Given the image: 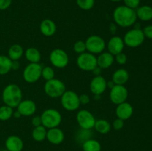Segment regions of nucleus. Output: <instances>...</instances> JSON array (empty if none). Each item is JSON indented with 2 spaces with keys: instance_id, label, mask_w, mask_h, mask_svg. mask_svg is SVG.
Segmentation results:
<instances>
[{
  "instance_id": "obj_26",
  "label": "nucleus",
  "mask_w": 152,
  "mask_h": 151,
  "mask_svg": "<svg viewBox=\"0 0 152 151\" xmlns=\"http://www.w3.org/2000/svg\"><path fill=\"white\" fill-rule=\"evenodd\" d=\"M94 128L100 134H107L111 130V125L109 121L105 119L96 120Z\"/></svg>"
},
{
  "instance_id": "obj_42",
  "label": "nucleus",
  "mask_w": 152,
  "mask_h": 151,
  "mask_svg": "<svg viewBox=\"0 0 152 151\" xmlns=\"http://www.w3.org/2000/svg\"><path fill=\"white\" fill-rule=\"evenodd\" d=\"M114 86H115V84H114V82L112 80H111V81H107V88H109L111 90Z\"/></svg>"
},
{
  "instance_id": "obj_36",
  "label": "nucleus",
  "mask_w": 152,
  "mask_h": 151,
  "mask_svg": "<svg viewBox=\"0 0 152 151\" xmlns=\"http://www.w3.org/2000/svg\"><path fill=\"white\" fill-rule=\"evenodd\" d=\"M12 0H0V10H5L10 7Z\"/></svg>"
},
{
  "instance_id": "obj_17",
  "label": "nucleus",
  "mask_w": 152,
  "mask_h": 151,
  "mask_svg": "<svg viewBox=\"0 0 152 151\" xmlns=\"http://www.w3.org/2000/svg\"><path fill=\"white\" fill-rule=\"evenodd\" d=\"M46 139L50 143L58 145L63 142L64 139H65V134L60 128L54 127V128L48 129L47 130Z\"/></svg>"
},
{
  "instance_id": "obj_4",
  "label": "nucleus",
  "mask_w": 152,
  "mask_h": 151,
  "mask_svg": "<svg viewBox=\"0 0 152 151\" xmlns=\"http://www.w3.org/2000/svg\"><path fill=\"white\" fill-rule=\"evenodd\" d=\"M65 90V84L63 81L58 78H54L49 81H46L44 85V91L45 94L53 99L61 97Z\"/></svg>"
},
{
  "instance_id": "obj_44",
  "label": "nucleus",
  "mask_w": 152,
  "mask_h": 151,
  "mask_svg": "<svg viewBox=\"0 0 152 151\" xmlns=\"http://www.w3.org/2000/svg\"><path fill=\"white\" fill-rule=\"evenodd\" d=\"M13 116L16 118H19L21 116H22V115H21V113L19 112V111L16 110V111H13Z\"/></svg>"
},
{
  "instance_id": "obj_9",
  "label": "nucleus",
  "mask_w": 152,
  "mask_h": 151,
  "mask_svg": "<svg viewBox=\"0 0 152 151\" xmlns=\"http://www.w3.org/2000/svg\"><path fill=\"white\" fill-rule=\"evenodd\" d=\"M49 59L53 67L65 68L69 63V57L66 52L60 48H56L50 52Z\"/></svg>"
},
{
  "instance_id": "obj_33",
  "label": "nucleus",
  "mask_w": 152,
  "mask_h": 151,
  "mask_svg": "<svg viewBox=\"0 0 152 151\" xmlns=\"http://www.w3.org/2000/svg\"><path fill=\"white\" fill-rule=\"evenodd\" d=\"M114 61H116L120 65H126L128 61L127 56L122 52V53H120L116 55V56H114Z\"/></svg>"
},
{
  "instance_id": "obj_46",
  "label": "nucleus",
  "mask_w": 152,
  "mask_h": 151,
  "mask_svg": "<svg viewBox=\"0 0 152 151\" xmlns=\"http://www.w3.org/2000/svg\"><path fill=\"white\" fill-rule=\"evenodd\" d=\"M109 1H113V2H117V1H120L121 0H109Z\"/></svg>"
},
{
  "instance_id": "obj_21",
  "label": "nucleus",
  "mask_w": 152,
  "mask_h": 151,
  "mask_svg": "<svg viewBox=\"0 0 152 151\" xmlns=\"http://www.w3.org/2000/svg\"><path fill=\"white\" fill-rule=\"evenodd\" d=\"M129 79V73L126 69L120 68L113 73L112 81L117 85H124Z\"/></svg>"
},
{
  "instance_id": "obj_43",
  "label": "nucleus",
  "mask_w": 152,
  "mask_h": 151,
  "mask_svg": "<svg viewBox=\"0 0 152 151\" xmlns=\"http://www.w3.org/2000/svg\"><path fill=\"white\" fill-rule=\"evenodd\" d=\"M117 30V28H116V24H111L110 25V31H111L112 33H114Z\"/></svg>"
},
{
  "instance_id": "obj_5",
  "label": "nucleus",
  "mask_w": 152,
  "mask_h": 151,
  "mask_svg": "<svg viewBox=\"0 0 152 151\" xmlns=\"http://www.w3.org/2000/svg\"><path fill=\"white\" fill-rule=\"evenodd\" d=\"M61 105L68 111H75L80 107L79 95L73 90H65L61 96Z\"/></svg>"
},
{
  "instance_id": "obj_40",
  "label": "nucleus",
  "mask_w": 152,
  "mask_h": 151,
  "mask_svg": "<svg viewBox=\"0 0 152 151\" xmlns=\"http://www.w3.org/2000/svg\"><path fill=\"white\" fill-rule=\"evenodd\" d=\"M20 68V64H19V61H12L11 65V70H17Z\"/></svg>"
},
{
  "instance_id": "obj_29",
  "label": "nucleus",
  "mask_w": 152,
  "mask_h": 151,
  "mask_svg": "<svg viewBox=\"0 0 152 151\" xmlns=\"http://www.w3.org/2000/svg\"><path fill=\"white\" fill-rule=\"evenodd\" d=\"M13 109L5 105L0 107V121H7L13 117Z\"/></svg>"
},
{
  "instance_id": "obj_16",
  "label": "nucleus",
  "mask_w": 152,
  "mask_h": 151,
  "mask_svg": "<svg viewBox=\"0 0 152 151\" xmlns=\"http://www.w3.org/2000/svg\"><path fill=\"white\" fill-rule=\"evenodd\" d=\"M116 115L118 118L126 121L132 116L134 113V108L130 103L125 102L117 106L115 110Z\"/></svg>"
},
{
  "instance_id": "obj_1",
  "label": "nucleus",
  "mask_w": 152,
  "mask_h": 151,
  "mask_svg": "<svg viewBox=\"0 0 152 151\" xmlns=\"http://www.w3.org/2000/svg\"><path fill=\"white\" fill-rule=\"evenodd\" d=\"M114 23L122 28H129L136 23L137 19L135 10L120 5L116 7L113 13Z\"/></svg>"
},
{
  "instance_id": "obj_23",
  "label": "nucleus",
  "mask_w": 152,
  "mask_h": 151,
  "mask_svg": "<svg viewBox=\"0 0 152 151\" xmlns=\"http://www.w3.org/2000/svg\"><path fill=\"white\" fill-rule=\"evenodd\" d=\"M25 53L24 49L20 44H14L10 47L8 50V57L12 61H19Z\"/></svg>"
},
{
  "instance_id": "obj_39",
  "label": "nucleus",
  "mask_w": 152,
  "mask_h": 151,
  "mask_svg": "<svg viewBox=\"0 0 152 151\" xmlns=\"http://www.w3.org/2000/svg\"><path fill=\"white\" fill-rule=\"evenodd\" d=\"M31 123H32V125L34 127L42 125L41 116H39V115H35V116H34L32 118V120H31Z\"/></svg>"
},
{
  "instance_id": "obj_30",
  "label": "nucleus",
  "mask_w": 152,
  "mask_h": 151,
  "mask_svg": "<svg viewBox=\"0 0 152 151\" xmlns=\"http://www.w3.org/2000/svg\"><path fill=\"white\" fill-rule=\"evenodd\" d=\"M77 4L83 10H89L94 6L95 0H76Z\"/></svg>"
},
{
  "instance_id": "obj_27",
  "label": "nucleus",
  "mask_w": 152,
  "mask_h": 151,
  "mask_svg": "<svg viewBox=\"0 0 152 151\" xmlns=\"http://www.w3.org/2000/svg\"><path fill=\"white\" fill-rule=\"evenodd\" d=\"M12 60L7 56L0 55V75H6L11 70Z\"/></svg>"
},
{
  "instance_id": "obj_12",
  "label": "nucleus",
  "mask_w": 152,
  "mask_h": 151,
  "mask_svg": "<svg viewBox=\"0 0 152 151\" xmlns=\"http://www.w3.org/2000/svg\"><path fill=\"white\" fill-rule=\"evenodd\" d=\"M128 96H129V91L124 85L115 84V86L110 90V100L114 105H118L126 102Z\"/></svg>"
},
{
  "instance_id": "obj_28",
  "label": "nucleus",
  "mask_w": 152,
  "mask_h": 151,
  "mask_svg": "<svg viewBox=\"0 0 152 151\" xmlns=\"http://www.w3.org/2000/svg\"><path fill=\"white\" fill-rule=\"evenodd\" d=\"M83 151H101V144L96 139H89L82 144Z\"/></svg>"
},
{
  "instance_id": "obj_47",
  "label": "nucleus",
  "mask_w": 152,
  "mask_h": 151,
  "mask_svg": "<svg viewBox=\"0 0 152 151\" xmlns=\"http://www.w3.org/2000/svg\"><path fill=\"white\" fill-rule=\"evenodd\" d=\"M1 151H8V150H1Z\"/></svg>"
},
{
  "instance_id": "obj_41",
  "label": "nucleus",
  "mask_w": 152,
  "mask_h": 151,
  "mask_svg": "<svg viewBox=\"0 0 152 151\" xmlns=\"http://www.w3.org/2000/svg\"><path fill=\"white\" fill-rule=\"evenodd\" d=\"M91 72L93 73L94 75L95 76H100L101 72H102V69H101L100 68H99L98 66H96Z\"/></svg>"
},
{
  "instance_id": "obj_13",
  "label": "nucleus",
  "mask_w": 152,
  "mask_h": 151,
  "mask_svg": "<svg viewBox=\"0 0 152 151\" xmlns=\"http://www.w3.org/2000/svg\"><path fill=\"white\" fill-rule=\"evenodd\" d=\"M107 88V81L102 76H96L91 79L90 90L94 95H102Z\"/></svg>"
},
{
  "instance_id": "obj_15",
  "label": "nucleus",
  "mask_w": 152,
  "mask_h": 151,
  "mask_svg": "<svg viewBox=\"0 0 152 151\" xmlns=\"http://www.w3.org/2000/svg\"><path fill=\"white\" fill-rule=\"evenodd\" d=\"M16 108L22 116H31L35 113L37 110V105L31 99H25L21 101Z\"/></svg>"
},
{
  "instance_id": "obj_35",
  "label": "nucleus",
  "mask_w": 152,
  "mask_h": 151,
  "mask_svg": "<svg viewBox=\"0 0 152 151\" xmlns=\"http://www.w3.org/2000/svg\"><path fill=\"white\" fill-rule=\"evenodd\" d=\"M113 128L115 130H120L124 127V121L120 118H117L112 123Z\"/></svg>"
},
{
  "instance_id": "obj_32",
  "label": "nucleus",
  "mask_w": 152,
  "mask_h": 151,
  "mask_svg": "<svg viewBox=\"0 0 152 151\" xmlns=\"http://www.w3.org/2000/svg\"><path fill=\"white\" fill-rule=\"evenodd\" d=\"M73 49H74V51L79 55L85 53V52L87 51L86 41H83L82 40L76 41L73 46Z\"/></svg>"
},
{
  "instance_id": "obj_8",
  "label": "nucleus",
  "mask_w": 152,
  "mask_h": 151,
  "mask_svg": "<svg viewBox=\"0 0 152 151\" xmlns=\"http://www.w3.org/2000/svg\"><path fill=\"white\" fill-rule=\"evenodd\" d=\"M42 67L39 63H30L27 65L23 70V78L26 82L33 84L42 77Z\"/></svg>"
},
{
  "instance_id": "obj_20",
  "label": "nucleus",
  "mask_w": 152,
  "mask_h": 151,
  "mask_svg": "<svg viewBox=\"0 0 152 151\" xmlns=\"http://www.w3.org/2000/svg\"><path fill=\"white\" fill-rule=\"evenodd\" d=\"M114 62V56L109 52H102L99 53V56L96 57L97 66L101 69L109 68Z\"/></svg>"
},
{
  "instance_id": "obj_7",
  "label": "nucleus",
  "mask_w": 152,
  "mask_h": 151,
  "mask_svg": "<svg viewBox=\"0 0 152 151\" xmlns=\"http://www.w3.org/2000/svg\"><path fill=\"white\" fill-rule=\"evenodd\" d=\"M77 65L80 70L87 72H91L96 66V57L94 54L85 52L80 54L77 59Z\"/></svg>"
},
{
  "instance_id": "obj_45",
  "label": "nucleus",
  "mask_w": 152,
  "mask_h": 151,
  "mask_svg": "<svg viewBox=\"0 0 152 151\" xmlns=\"http://www.w3.org/2000/svg\"><path fill=\"white\" fill-rule=\"evenodd\" d=\"M94 100L96 101L100 100L101 95H94Z\"/></svg>"
},
{
  "instance_id": "obj_2",
  "label": "nucleus",
  "mask_w": 152,
  "mask_h": 151,
  "mask_svg": "<svg viewBox=\"0 0 152 151\" xmlns=\"http://www.w3.org/2000/svg\"><path fill=\"white\" fill-rule=\"evenodd\" d=\"M1 99L5 105L12 108L17 107L22 100V91L17 84H7L3 90Z\"/></svg>"
},
{
  "instance_id": "obj_24",
  "label": "nucleus",
  "mask_w": 152,
  "mask_h": 151,
  "mask_svg": "<svg viewBox=\"0 0 152 151\" xmlns=\"http://www.w3.org/2000/svg\"><path fill=\"white\" fill-rule=\"evenodd\" d=\"M25 58L30 63H39L41 60V53L35 47H29L25 51Z\"/></svg>"
},
{
  "instance_id": "obj_25",
  "label": "nucleus",
  "mask_w": 152,
  "mask_h": 151,
  "mask_svg": "<svg viewBox=\"0 0 152 151\" xmlns=\"http://www.w3.org/2000/svg\"><path fill=\"white\" fill-rule=\"evenodd\" d=\"M47 130V129L43 125L35 127L34 128V130H32V133H31L33 139L37 142H43V141L46 139Z\"/></svg>"
},
{
  "instance_id": "obj_10",
  "label": "nucleus",
  "mask_w": 152,
  "mask_h": 151,
  "mask_svg": "<svg viewBox=\"0 0 152 151\" xmlns=\"http://www.w3.org/2000/svg\"><path fill=\"white\" fill-rule=\"evenodd\" d=\"M87 51L92 54H99L104 52L105 41L101 36L97 35L90 36L86 41Z\"/></svg>"
},
{
  "instance_id": "obj_14",
  "label": "nucleus",
  "mask_w": 152,
  "mask_h": 151,
  "mask_svg": "<svg viewBox=\"0 0 152 151\" xmlns=\"http://www.w3.org/2000/svg\"><path fill=\"white\" fill-rule=\"evenodd\" d=\"M125 44L123 39L118 36H114L111 37L107 44L108 52L111 53L113 56H116L118 53H122Z\"/></svg>"
},
{
  "instance_id": "obj_11",
  "label": "nucleus",
  "mask_w": 152,
  "mask_h": 151,
  "mask_svg": "<svg viewBox=\"0 0 152 151\" xmlns=\"http://www.w3.org/2000/svg\"><path fill=\"white\" fill-rule=\"evenodd\" d=\"M77 121L80 128L83 130H91L95 124L94 115L88 110H81L77 114Z\"/></svg>"
},
{
  "instance_id": "obj_18",
  "label": "nucleus",
  "mask_w": 152,
  "mask_h": 151,
  "mask_svg": "<svg viewBox=\"0 0 152 151\" xmlns=\"http://www.w3.org/2000/svg\"><path fill=\"white\" fill-rule=\"evenodd\" d=\"M4 145L8 151H22L24 147V142L20 137L12 135L6 139Z\"/></svg>"
},
{
  "instance_id": "obj_22",
  "label": "nucleus",
  "mask_w": 152,
  "mask_h": 151,
  "mask_svg": "<svg viewBox=\"0 0 152 151\" xmlns=\"http://www.w3.org/2000/svg\"><path fill=\"white\" fill-rule=\"evenodd\" d=\"M136 11L137 17L141 21L147 22L152 19V7L148 5H142L138 7Z\"/></svg>"
},
{
  "instance_id": "obj_38",
  "label": "nucleus",
  "mask_w": 152,
  "mask_h": 151,
  "mask_svg": "<svg viewBox=\"0 0 152 151\" xmlns=\"http://www.w3.org/2000/svg\"><path fill=\"white\" fill-rule=\"evenodd\" d=\"M145 37L152 39V25H148L142 30Z\"/></svg>"
},
{
  "instance_id": "obj_19",
  "label": "nucleus",
  "mask_w": 152,
  "mask_h": 151,
  "mask_svg": "<svg viewBox=\"0 0 152 151\" xmlns=\"http://www.w3.org/2000/svg\"><path fill=\"white\" fill-rule=\"evenodd\" d=\"M41 33L46 37L53 36L56 32V25L53 20L49 19L42 21L39 25Z\"/></svg>"
},
{
  "instance_id": "obj_34",
  "label": "nucleus",
  "mask_w": 152,
  "mask_h": 151,
  "mask_svg": "<svg viewBox=\"0 0 152 151\" xmlns=\"http://www.w3.org/2000/svg\"><path fill=\"white\" fill-rule=\"evenodd\" d=\"M124 1L125 6L135 10L140 7V0H123Z\"/></svg>"
},
{
  "instance_id": "obj_6",
  "label": "nucleus",
  "mask_w": 152,
  "mask_h": 151,
  "mask_svg": "<svg viewBox=\"0 0 152 151\" xmlns=\"http://www.w3.org/2000/svg\"><path fill=\"white\" fill-rule=\"evenodd\" d=\"M145 38V37L142 30L134 28L128 31L125 34L123 39L125 45L132 48H135L140 46L144 42Z\"/></svg>"
},
{
  "instance_id": "obj_31",
  "label": "nucleus",
  "mask_w": 152,
  "mask_h": 151,
  "mask_svg": "<svg viewBox=\"0 0 152 151\" xmlns=\"http://www.w3.org/2000/svg\"><path fill=\"white\" fill-rule=\"evenodd\" d=\"M54 76L55 72L51 67L47 66L42 68V77L45 81H49L50 79H53V78H54Z\"/></svg>"
},
{
  "instance_id": "obj_37",
  "label": "nucleus",
  "mask_w": 152,
  "mask_h": 151,
  "mask_svg": "<svg viewBox=\"0 0 152 151\" xmlns=\"http://www.w3.org/2000/svg\"><path fill=\"white\" fill-rule=\"evenodd\" d=\"M79 98H80V105H87L90 102V97L88 95L86 94V93H83V94L79 96Z\"/></svg>"
},
{
  "instance_id": "obj_3",
  "label": "nucleus",
  "mask_w": 152,
  "mask_h": 151,
  "mask_svg": "<svg viewBox=\"0 0 152 151\" xmlns=\"http://www.w3.org/2000/svg\"><path fill=\"white\" fill-rule=\"evenodd\" d=\"M42 125L46 129H51L58 127L62 122V117L60 113L53 108H48L42 113Z\"/></svg>"
}]
</instances>
